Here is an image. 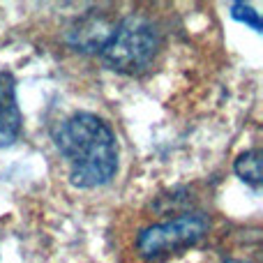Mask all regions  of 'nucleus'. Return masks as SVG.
<instances>
[{
  "mask_svg": "<svg viewBox=\"0 0 263 263\" xmlns=\"http://www.w3.org/2000/svg\"><path fill=\"white\" fill-rule=\"evenodd\" d=\"M157 51L159 32L143 16H127L120 21L100 46L104 63L123 74H139L148 69Z\"/></svg>",
  "mask_w": 263,
  "mask_h": 263,
  "instance_id": "f03ea898",
  "label": "nucleus"
},
{
  "mask_svg": "<svg viewBox=\"0 0 263 263\" xmlns=\"http://www.w3.org/2000/svg\"><path fill=\"white\" fill-rule=\"evenodd\" d=\"M233 168H236L238 178H240L242 182H247V185L254 187V190L261 187V153L259 150H247V153H242L240 157L236 159Z\"/></svg>",
  "mask_w": 263,
  "mask_h": 263,
  "instance_id": "39448f33",
  "label": "nucleus"
},
{
  "mask_svg": "<svg viewBox=\"0 0 263 263\" xmlns=\"http://www.w3.org/2000/svg\"><path fill=\"white\" fill-rule=\"evenodd\" d=\"M21 134V111L16 104V81L0 72V148H7Z\"/></svg>",
  "mask_w": 263,
  "mask_h": 263,
  "instance_id": "20e7f679",
  "label": "nucleus"
},
{
  "mask_svg": "<svg viewBox=\"0 0 263 263\" xmlns=\"http://www.w3.org/2000/svg\"><path fill=\"white\" fill-rule=\"evenodd\" d=\"M208 231V219L203 215H180L168 222L153 224L139 233V247L143 259H159V256L173 254L178 250L199 242Z\"/></svg>",
  "mask_w": 263,
  "mask_h": 263,
  "instance_id": "7ed1b4c3",
  "label": "nucleus"
},
{
  "mask_svg": "<svg viewBox=\"0 0 263 263\" xmlns=\"http://www.w3.org/2000/svg\"><path fill=\"white\" fill-rule=\"evenodd\" d=\"M58 150L69 164V178L77 187L106 185L118 168V143L111 127L92 114H77L60 125Z\"/></svg>",
  "mask_w": 263,
  "mask_h": 263,
  "instance_id": "f257e3e1",
  "label": "nucleus"
},
{
  "mask_svg": "<svg viewBox=\"0 0 263 263\" xmlns=\"http://www.w3.org/2000/svg\"><path fill=\"white\" fill-rule=\"evenodd\" d=\"M231 16L236 18V21H242V23H247V26H252L256 32H261L259 12H254L250 5H245V3H233V5H231Z\"/></svg>",
  "mask_w": 263,
  "mask_h": 263,
  "instance_id": "423d86ee",
  "label": "nucleus"
},
{
  "mask_svg": "<svg viewBox=\"0 0 263 263\" xmlns=\"http://www.w3.org/2000/svg\"><path fill=\"white\" fill-rule=\"evenodd\" d=\"M227 263H242V261H227Z\"/></svg>",
  "mask_w": 263,
  "mask_h": 263,
  "instance_id": "0eeeda50",
  "label": "nucleus"
}]
</instances>
